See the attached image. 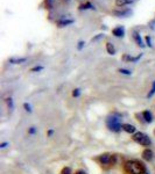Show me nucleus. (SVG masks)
Here are the masks:
<instances>
[{
    "label": "nucleus",
    "mask_w": 155,
    "mask_h": 174,
    "mask_svg": "<svg viewBox=\"0 0 155 174\" xmlns=\"http://www.w3.org/2000/svg\"><path fill=\"white\" fill-rule=\"evenodd\" d=\"M125 171L127 174H145V167L141 162L131 160L125 164Z\"/></svg>",
    "instance_id": "nucleus-1"
},
{
    "label": "nucleus",
    "mask_w": 155,
    "mask_h": 174,
    "mask_svg": "<svg viewBox=\"0 0 155 174\" xmlns=\"http://www.w3.org/2000/svg\"><path fill=\"white\" fill-rule=\"evenodd\" d=\"M106 124H107V128L111 131H114V132H118V131H120V129H122V124L121 122H120V118L118 116H115V115H112V116L107 118Z\"/></svg>",
    "instance_id": "nucleus-2"
},
{
    "label": "nucleus",
    "mask_w": 155,
    "mask_h": 174,
    "mask_svg": "<svg viewBox=\"0 0 155 174\" xmlns=\"http://www.w3.org/2000/svg\"><path fill=\"white\" fill-rule=\"evenodd\" d=\"M133 141L143 146L151 145V139H149V137L146 134H143V132H135L133 135Z\"/></svg>",
    "instance_id": "nucleus-3"
},
{
    "label": "nucleus",
    "mask_w": 155,
    "mask_h": 174,
    "mask_svg": "<svg viewBox=\"0 0 155 174\" xmlns=\"http://www.w3.org/2000/svg\"><path fill=\"white\" fill-rule=\"evenodd\" d=\"M99 160H100V162L102 164H104V165H107V164H110L111 162H112V156L109 153H105V154H102L100 157H99Z\"/></svg>",
    "instance_id": "nucleus-4"
},
{
    "label": "nucleus",
    "mask_w": 155,
    "mask_h": 174,
    "mask_svg": "<svg viewBox=\"0 0 155 174\" xmlns=\"http://www.w3.org/2000/svg\"><path fill=\"white\" fill-rule=\"evenodd\" d=\"M122 130H124L125 132H127V134H134L136 128H135L134 126H132V124L126 123V124H122Z\"/></svg>",
    "instance_id": "nucleus-5"
},
{
    "label": "nucleus",
    "mask_w": 155,
    "mask_h": 174,
    "mask_svg": "<svg viewBox=\"0 0 155 174\" xmlns=\"http://www.w3.org/2000/svg\"><path fill=\"white\" fill-rule=\"evenodd\" d=\"M112 34L115 37H122L125 35V29L122 28V27H117V28H114L112 30Z\"/></svg>",
    "instance_id": "nucleus-6"
},
{
    "label": "nucleus",
    "mask_w": 155,
    "mask_h": 174,
    "mask_svg": "<svg viewBox=\"0 0 155 174\" xmlns=\"http://www.w3.org/2000/svg\"><path fill=\"white\" fill-rule=\"evenodd\" d=\"M153 151L149 150V149H146V150L142 152V158L146 160V162H149V160H152L153 159Z\"/></svg>",
    "instance_id": "nucleus-7"
},
{
    "label": "nucleus",
    "mask_w": 155,
    "mask_h": 174,
    "mask_svg": "<svg viewBox=\"0 0 155 174\" xmlns=\"http://www.w3.org/2000/svg\"><path fill=\"white\" fill-rule=\"evenodd\" d=\"M131 13H132V11H131V9H125V11H114L113 14H114V15L119 16V17H124V16L130 15Z\"/></svg>",
    "instance_id": "nucleus-8"
},
{
    "label": "nucleus",
    "mask_w": 155,
    "mask_h": 174,
    "mask_svg": "<svg viewBox=\"0 0 155 174\" xmlns=\"http://www.w3.org/2000/svg\"><path fill=\"white\" fill-rule=\"evenodd\" d=\"M133 38H134V41L136 42V44H138L139 47H141V48H143V47H145L142 40H141V36H140V35H139L136 32H133Z\"/></svg>",
    "instance_id": "nucleus-9"
},
{
    "label": "nucleus",
    "mask_w": 155,
    "mask_h": 174,
    "mask_svg": "<svg viewBox=\"0 0 155 174\" xmlns=\"http://www.w3.org/2000/svg\"><path fill=\"white\" fill-rule=\"evenodd\" d=\"M135 0H115V5L118 6V7H122V6H125V5H128V4H133Z\"/></svg>",
    "instance_id": "nucleus-10"
},
{
    "label": "nucleus",
    "mask_w": 155,
    "mask_h": 174,
    "mask_svg": "<svg viewBox=\"0 0 155 174\" xmlns=\"http://www.w3.org/2000/svg\"><path fill=\"white\" fill-rule=\"evenodd\" d=\"M142 116H143V118H145V121H146L147 123H151V122H153V115H152L151 112H148V110L143 112Z\"/></svg>",
    "instance_id": "nucleus-11"
},
{
    "label": "nucleus",
    "mask_w": 155,
    "mask_h": 174,
    "mask_svg": "<svg viewBox=\"0 0 155 174\" xmlns=\"http://www.w3.org/2000/svg\"><path fill=\"white\" fill-rule=\"evenodd\" d=\"M141 56H142V53L138 55L136 57H132V56H127V55H125V56H124V61H128V62H133V63H135V62H138L139 59L141 58Z\"/></svg>",
    "instance_id": "nucleus-12"
},
{
    "label": "nucleus",
    "mask_w": 155,
    "mask_h": 174,
    "mask_svg": "<svg viewBox=\"0 0 155 174\" xmlns=\"http://www.w3.org/2000/svg\"><path fill=\"white\" fill-rule=\"evenodd\" d=\"M27 61V58H11L9 59V63H12V64H22L24 62Z\"/></svg>",
    "instance_id": "nucleus-13"
},
{
    "label": "nucleus",
    "mask_w": 155,
    "mask_h": 174,
    "mask_svg": "<svg viewBox=\"0 0 155 174\" xmlns=\"http://www.w3.org/2000/svg\"><path fill=\"white\" fill-rule=\"evenodd\" d=\"M106 50H107V52L110 53V55H114L115 53V48L111 43H106Z\"/></svg>",
    "instance_id": "nucleus-14"
},
{
    "label": "nucleus",
    "mask_w": 155,
    "mask_h": 174,
    "mask_svg": "<svg viewBox=\"0 0 155 174\" xmlns=\"http://www.w3.org/2000/svg\"><path fill=\"white\" fill-rule=\"evenodd\" d=\"M71 23H73V20H60L57 22V24L60 27H64V26H68V24H71Z\"/></svg>",
    "instance_id": "nucleus-15"
},
{
    "label": "nucleus",
    "mask_w": 155,
    "mask_h": 174,
    "mask_svg": "<svg viewBox=\"0 0 155 174\" xmlns=\"http://www.w3.org/2000/svg\"><path fill=\"white\" fill-rule=\"evenodd\" d=\"M89 8H94V6H92V5L90 4V2H86L85 5H82L81 7H79V9H89Z\"/></svg>",
    "instance_id": "nucleus-16"
},
{
    "label": "nucleus",
    "mask_w": 155,
    "mask_h": 174,
    "mask_svg": "<svg viewBox=\"0 0 155 174\" xmlns=\"http://www.w3.org/2000/svg\"><path fill=\"white\" fill-rule=\"evenodd\" d=\"M61 174H72V172H71V168H70V167H64V168L61 171Z\"/></svg>",
    "instance_id": "nucleus-17"
},
{
    "label": "nucleus",
    "mask_w": 155,
    "mask_h": 174,
    "mask_svg": "<svg viewBox=\"0 0 155 174\" xmlns=\"http://www.w3.org/2000/svg\"><path fill=\"white\" fill-rule=\"evenodd\" d=\"M154 94H155V81L153 82V87H152L151 92L148 93V95H147V97H152L153 95H154Z\"/></svg>",
    "instance_id": "nucleus-18"
},
{
    "label": "nucleus",
    "mask_w": 155,
    "mask_h": 174,
    "mask_svg": "<svg viewBox=\"0 0 155 174\" xmlns=\"http://www.w3.org/2000/svg\"><path fill=\"white\" fill-rule=\"evenodd\" d=\"M6 102H7L8 108H9V109H13V107H14V106H13V100H12V99H11V97H9V99H6Z\"/></svg>",
    "instance_id": "nucleus-19"
},
{
    "label": "nucleus",
    "mask_w": 155,
    "mask_h": 174,
    "mask_svg": "<svg viewBox=\"0 0 155 174\" xmlns=\"http://www.w3.org/2000/svg\"><path fill=\"white\" fill-rule=\"evenodd\" d=\"M119 72L121 73V74H126V76H131V71H128V70H125V69H119L118 70Z\"/></svg>",
    "instance_id": "nucleus-20"
},
{
    "label": "nucleus",
    "mask_w": 155,
    "mask_h": 174,
    "mask_svg": "<svg viewBox=\"0 0 155 174\" xmlns=\"http://www.w3.org/2000/svg\"><path fill=\"white\" fill-rule=\"evenodd\" d=\"M72 95H73V97H79V95H81V89H79V88L73 89Z\"/></svg>",
    "instance_id": "nucleus-21"
},
{
    "label": "nucleus",
    "mask_w": 155,
    "mask_h": 174,
    "mask_svg": "<svg viewBox=\"0 0 155 174\" xmlns=\"http://www.w3.org/2000/svg\"><path fill=\"white\" fill-rule=\"evenodd\" d=\"M24 110H26V112H28V113H30V112H32V107H30V105H29V103H27V102H26V103H24Z\"/></svg>",
    "instance_id": "nucleus-22"
},
{
    "label": "nucleus",
    "mask_w": 155,
    "mask_h": 174,
    "mask_svg": "<svg viewBox=\"0 0 155 174\" xmlns=\"http://www.w3.org/2000/svg\"><path fill=\"white\" fill-rule=\"evenodd\" d=\"M41 70H43V66H35V67H33L30 71H32V72H39Z\"/></svg>",
    "instance_id": "nucleus-23"
},
{
    "label": "nucleus",
    "mask_w": 155,
    "mask_h": 174,
    "mask_svg": "<svg viewBox=\"0 0 155 174\" xmlns=\"http://www.w3.org/2000/svg\"><path fill=\"white\" fill-rule=\"evenodd\" d=\"M35 132H36V128H35V127H30V129L28 130V134L34 135Z\"/></svg>",
    "instance_id": "nucleus-24"
},
{
    "label": "nucleus",
    "mask_w": 155,
    "mask_h": 174,
    "mask_svg": "<svg viewBox=\"0 0 155 174\" xmlns=\"http://www.w3.org/2000/svg\"><path fill=\"white\" fill-rule=\"evenodd\" d=\"M146 44L151 48L152 47V40H151V37L149 36H146Z\"/></svg>",
    "instance_id": "nucleus-25"
},
{
    "label": "nucleus",
    "mask_w": 155,
    "mask_h": 174,
    "mask_svg": "<svg viewBox=\"0 0 155 174\" xmlns=\"http://www.w3.org/2000/svg\"><path fill=\"white\" fill-rule=\"evenodd\" d=\"M84 44H85V43H84V42H83V41H79V42H78V50H82V49H83V47H84Z\"/></svg>",
    "instance_id": "nucleus-26"
},
{
    "label": "nucleus",
    "mask_w": 155,
    "mask_h": 174,
    "mask_svg": "<svg viewBox=\"0 0 155 174\" xmlns=\"http://www.w3.org/2000/svg\"><path fill=\"white\" fill-rule=\"evenodd\" d=\"M103 36H104L103 34H99L98 36H96V37H94V38H92V42H94V41H98V40H99V38H102Z\"/></svg>",
    "instance_id": "nucleus-27"
},
{
    "label": "nucleus",
    "mask_w": 155,
    "mask_h": 174,
    "mask_svg": "<svg viewBox=\"0 0 155 174\" xmlns=\"http://www.w3.org/2000/svg\"><path fill=\"white\" fill-rule=\"evenodd\" d=\"M7 145H8V143H3V144L0 145V147H1V149H4V147H6Z\"/></svg>",
    "instance_id": "nucleus-28"
},
{
    "label": "nucleus",
    "mask_w": 155,
    "mask_h": 174,
    "mask_svg": "<svg viewBox=\"0 0 155 174\" xmlns=\"http://www.w3.org/2000/svg\"><path fill=\"white\" fill-rule=\"evenodd\" d=\"M53 134H54V130L50 129V130H49V131H48V136H51V135H53Z\"/></svg>",
    "instance_id": "nucleus-29"
},
{
    "label": "nucleus",
    "mask_w": 155,
    "mask_h": 174,
    "mask_svg": "<svg viewBox=\"0 0 155 174\" xmlns=\"http://www.w3.org/2000/svg\"><path fill=\"white\" fill-rule=\"evenodd\" d=\"M76 174H86L84 171H78V172H76Z\"/></svg>",
    "instance_id": "nucleus-30"
},
{
    "label": "nucleus",
    "mask_w": 155,
    "mask_h": 174,
    "mask_svg": "<svg viewBox=\"0 0 155 174\" xmlns=\"http://www.w3.org/2000/svg\"><path fill=\"white\" fill-rule=\"evenodd\" d=\"M145 174H148V173H145Z\"/></svg>",
    "instance_id": "nucleus-31"
}]
</instances>
